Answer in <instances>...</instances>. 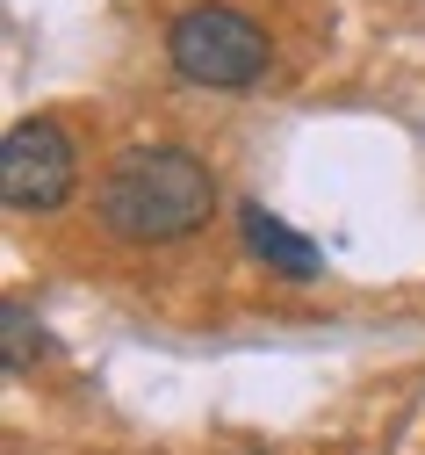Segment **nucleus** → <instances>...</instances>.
<instances>
[{"label":"nucleus","instance_id":"obj_4","mask_svg":"<svg viewBox=\"0 0 425 455\" xmlns=\"http://www.w3.org/2000/svg\"><path fill=\"white\" fill-rule=\"evenodd\" d=\"M238 232H246L253 260H267V267L288 275V282H318V275H325V246H318V239H303L295 224H281V217L260 210V203L238 210Z\"/></svg>","mask_w":425,"mask_h":455},{"label":"nucleus","instance_id":"obj_2","mask_svg":"<svg viewBox=\"0 0 425 455\" xmlns=\"http://www.w3.org/2000/svg\"><path fill=\"white\" fill-rule=\"evenodd\" d=\"M166 59L180 80L195 87H216V94H238V87H260L267 66H274V44L253 15L224 8V0H195L180 8L173 29H166Z\"/></svg>","mask_w":425,"mask_h":455},{"label":"nucleus","instance_id":"obj_1","mask_svg":"<svg viewBox=\"0 0 425 455\" xmlns=\"http://www.w3.org/2000/svg\"><path fill=\"white\" fill-rule=\"evenodd\" d=\"M101 224L130 246H166V239H188L209 224L216 210V181L195 152L180 145H130L123 159L101 174V196H94Z\"/></svg>","mask_w":425,"mask_h":455},{"label":"nucleus","instance_id":"obj_5","mask_svg":"<svg viewBox=\"0 0 425 455\" xmlns=\"http://www.w3.org/2000/svg\"><path fill=\"white\" fill-rule=\"evenodd\" d=\"M0 355H8V369H29V362H43L51 355V339H43V325L29 318V304H0Z\"/></svg>","mask_w":425,"mask_h":455},{"label":"nucleus","instance_id":"obj_3","mask_svg":"<svg viewBox=\"0 0 425 455\" xmlns=\"http://www.w3.org/2000/svg\"><path fill=\"white\" fill-rule=\"evenodd\" d=\"M80 181V159H73V138L29 116V124H8V138H0V196H8V210H58L73 196Z\"/></svg>","mask_w":425,"mask_h":455}]
</instances>
